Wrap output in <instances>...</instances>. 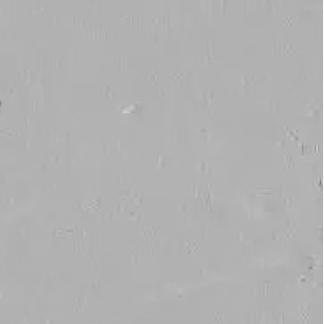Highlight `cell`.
<instances>
[{
    "instance_id": "obj_1",
    "label": "cell",
    "mask_w": 324,
    "mask_h": 324,
    "mask_svg": "<svg viewBox=\"0 0 324 324\" xmlns=\"http://www.w3.org/2000/svg\"><path fill=\"white\" fill-rule=\"evenodd\" d=\"M186 76V72L183 69H176L171 74V80L174 83H182Z\"/></svg>"
},
{
    "instance_id": "obj_2",
    "label": "cell",
    "mask_w": 324,
    "mask_h": 324,
    "mask_svg": "<svg viewBox=\"0 0 324 324\" xmlns=\"http://www.w3.org/2000/svg\"><path fill=\"white\" fill-rule=\"evenodd\" d=\"M144 78L146 80L151 82V83H155L156 81L157 80V79L159 78V75H158V74H157L155 70L151 69V70L147 71V72L144 74Z\"/></svg>"
},
{
    "instance_id": "obj_3",
    "label": "cell",
    "mask_w": 324,
    "mask_h": 324,
    "mask_svg": "<svg viewBox=\"0 0 324 324\" xmlns=\"http://www.w3.org/2000/svg\"><path fill=\"white\" fill-rule=\"evenodd\" d=\"M298 23V17L295 14H287L285 16V24L295 26Z\"/></svg>"
},
{
    "instance_id": "obj_4",
    "label": "cell",
    "mask_w": 324,
    "mask_h": 324,
    "mask_svg": "<svg viewBox=\"0 0 324 324\" xmlns=\"http://www.w3.org/2000/svg\"><path fill=\"white\" fill-rule=\"evenodd\" d=\"M285 163H286V168H289V167L296 168V157L293 156H285Z\"/></svg>"
},
{
    "instance_id": "obj_5",
    "label": "cell",
    "mask_w": 324,
    "mask_h": 324,
    "mask_svg": "<svg viewBox=\"0 0 324 324\" xmlns=\"http://www.w3.org/2000/svg\"><path fill=\"white\" fill-rule=\"evenodd\" d=\"M298 50V48L295 45H285L284 48H283V51L287 55H294L296 54Z\"/></svg>"
},
{
    "instance_id": "obj_6",
    "label": "cell",
    "mask_w": 324,
    "mask_h": 324,
    "mask_svg": "<svg viewBox=\"0 0 324 324\" xmlns=\"http://www.w3.org/2000/svg\"><path fill=\"white\" fill-rule=\"evenodd\" d=\"M127 57H120L118 58L117 57V61H116V64H117V67L119 68H126L127 65Z\"/></svg>"
},
{
    "instance_id": "obj_7",
    "label": "cell",
    "mask_w": 324,
    "mask_h": 324,
    "mask_svg": "<svg viewBox=\"0 0 324 324\" xmlns=\"http://www.w3.org/2000/svg\"><path fill=\"white\" fill-rule=\"evenodd\" d=\"M282 43L279 42H274V44H273V53H274L275 55H276V54H277V55H279V54L282 53Z\"/></svg>"
}]
</instances>
